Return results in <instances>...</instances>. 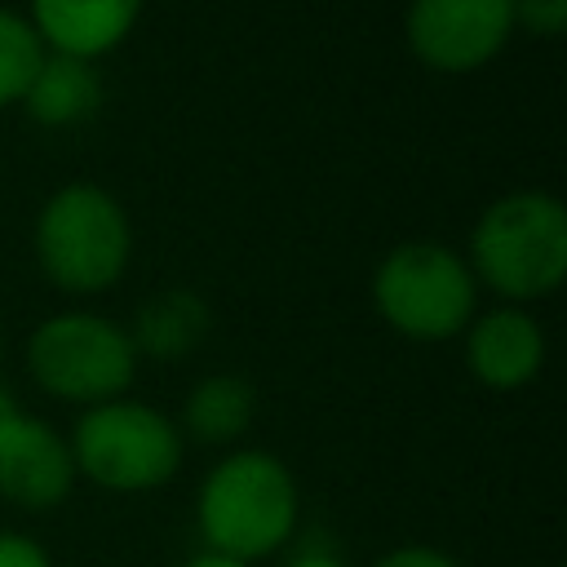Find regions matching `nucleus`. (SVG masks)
Masks as SVG:
<instances>
[{
	"instance_id": "nucleus-8",
	"label": "nucleus",
	"mask_w": 567,
	"mask_h": 567,
	"mask_svg": "<svg viewBox=\"0 0 567 567\" xmlns=\"http://www.w3.org/2000/svg\"><path fill=\"white\" fill-rule=\"evenodd\" d=\"M75 483L66 430L0 390V501L22 514H49L75 492Z\"/></svg>"
},
{
	"instance_id": "nucleus-19",
	"label": "nucleus",
	"mask_w": 567,
	"mask_h": 567,
	"mask_svg": "<svg viewBox=\"0 0 567 567\" xmlns=\"http://www.w3.org/2000/svg\"><path fill=\"white\" fill-rule=\"evenodd\" d=\"M177 567H252V563H235V558H221V554H208V549H199V554L182 558Z\"/></svg>"
},
{
	"instance_id": "nucleus-17",
	"label": "nucleus",
	"mask_w": 567,
	"mask_h": 567,
	"mask_svg": "<svg viewBox=\"0 0 567 567\" xmlns=\"http://www.w3.org/2000/svg\"><path fill=\"white\" fill-rule=\"evenodd\" d=\"M372 567H461L447 549H439V545H421V540H408V545H394V549H385Z\"/></svg>"
},
{
	"instance_id": "nucleus-3",
	"label": "nucleus",
	"mask_w": 567,
	"mask_h": 567,
	"mask_svg": "<svg viewBox=\"0 0 567 567\" xmlns=\"http://www.w3.org/2000/svg\"><path fill=\"white\" fill-rule=\"evenodd\" d=\"M31 252L40 279L53 292L102 297L133 266V217L102 182H62L35 208Z\"/></svg>"
},
{
	"instance_id": "nucleus-7",
	"label": "nucleus",
	"mask_w": 567,
	"mask_h": 567,
	"mask_svg": "<svg viewBox=\"0 0 567 567\" xmlns=\"http://www.w3.org/2000/svg\"><path fill=\"white\" fill-rule=\"evenodd\" d=\"M514 40L509 0H408L403 44L434 75H474Z\"/></svg>"
},
{
	"instance_id": "nucleus-10",
	"label": "nucleus",
	"mask_w": 567,
	"mask_h": 567,
	"mask_svg": "<svg viewBox=\"0 0 567 567\" xmlns=\"http://www.w3.org/2000/svg\"><path fill=\"white\" fill-rule=\"evenodd\" d=\"M146 0H27V22L44 53L106 62L142 22Z\"/></svg>"
},
{
	"instance_id": "nucleus-5",
	"label": "nucleus",
	"mask_w": 567,
	"mask_h": 567,
	"mask_svg": "<svg viewBox=\"0 0 567 567\" xmlns=\"http://www.w3.org/2000/svg\"><path fill=\"white\" fill-rule=\"evenodd\" d=\"M368 297L377 319L412 341V346H443L465 332L483 292L461 248L443 239H403L394 244L368 279Z\"/></svg>"
},
{
	"instance_id": "nucleus-1",
	"label": "nucleus",
	"mask_w": 567,
	"mask_h": 567,
	"mask_svg": "<svg viewBox=\"0 0 567 567\" xmlns=\"http://www.w3.org/2000/svg\"><path fill=\"white\" fill-rule=\"evenodd\" d=\"M190 514L199 549L257 567L292 549L301 527V487L284 456L239 443L217 452L204 470Z\"/></svg>"
},
{
	"instance_id": "nucleus-4",
	"label": "nucleus",
	"mask_w": 567,
	"mask_h": 567,
	"mask_svg": "<svg viewBox=\"0 0 567 567\" xmlns=\"http://www.w3.org/2000/svg\"><path fill=\"white\" fill-rule=\"evenodd\" d=\"M66 443H71L75 478L111 496L159 492L177 478L186 461V439L173 412L133 394L80 408L66 430Z\"/></svg>"
},
{
	"instance_id": "nucleus-16",
	"label": "nucleus",
	"mask_w": 567,
	"mask_h": 567,
	"mask_svg": "<svg viewBox=\"0 0 567 567\" xmlns=\"http://www.w3.org/2000/svg\"><path fill=\"white\" fill-rule=\"evenodd\" d=\"M0 567H53V558L31 532L0 527Z\"/></svg>"
},
{
	"instance_id": "nucleus-9",
	"label": "nucleus",
	"mask_w": 567,
	"mask_h": 567,
	"mask_svg": "<svg viewBox=\"0 0 567 567\" xmlns=\"http://www.w3.org/2000/svg\"><path fill=\"white\" fill-rule=\"evenodd\" d=\"M456 341H461L470 381L492 394L527 390L545 372V359H549V337H545V323L536 319V310L509 306V301L478 306Z\"/></svg>"
},
{
	"instance_id": "nucleus-20",
	"label": "nucleus",
	"mask_w": 567,
	"mask_h": 567,
	"mask_svg": "<svg viewBox=\"0 0 567 567\" xmlns=\"http://www.w3.org/2000/svg\"><path fill=\"white\" fill-rule=\"evenodd\" d=\"M0 390H4V337H0Z\"/></svg>"
},
{
	"instance_id": "nucleus-18",
	"label": "nucleus",
	"mask_w": 567,
	"mask_h": 567,
	"mask_svg": "<svg viewBox=\"0 0 567 567\" xmlns=\"http://www.w3.org/2000/svg\"><path fill=\"white\" fill-rule=\"evenodd\" d=\"M279 567H350L337 549H319V545H301V549H288Z\"/></svg>"
},
{
	"instance_id": "nucleus-13",
	"label": "nucleus",
	"mask_w": 567,
	"mask_h": 567,
	"mask_svg": "<svg viewBox=\"0 0 567 567\" xmlns=\"http://www.w3.org/2000/svg\"><path fill=\"white\" fill-rule=\"evenodd\" d=\"M124 328H128L137 359L173 363L204 346V337L213 328V310L195 288H159L133 310V319Z\"/></svg>"
},
{
	"instance_id": "nucleus-14",
	"label": "nucleus",
	"mask_w": 567,
	"mask_h": 567,
	"mask_svg": "<svg viewBox=\"0 0 567 567\" xmlns=\"http://www.w3.org/2000/svg\"><path fill=\"white\" fill-rule=\"evenodd\" d=\"M44 58V44L35 40L22 9L0 4V111H13Z\"/></svg>"
},
{
	"instance_id": "nucleus-15",
	"label": "nucleus",
	"mask_w": 567,
	"mask_h": 567,
	"mask_svg": "<svg viewBox=\"0 0 567 567\" xmlns=\"http://www.w3.org/2000/svg\"><path fill=\"white\" fill-rule=\"evenodd\" d=\"M514 13V35H536V40H554L567 31V0H509Z\"/></svg>"
},
{
	"instance_id": "nucleus-2",
	"label": "nucleus",
	"mask_w": 567,
	"mask_h": 567,
	"mask_svg": "<svg viewBox=\"0 0 567 567\" xmlns=\"http://www.w3.org/2000/svg\"><path fill=\"white\" fill-rule=\"evenodd\" d=\"M465 261L478 292L509 306L545 301L567 279V208L554 190L518 186L483 204L470 226Z\"/></svg>"
},
{
	"instance_id": "nucleus-11",
	"label": "nucleus",
	"mask_w": 567,
	"mask_h": 567,
	"mask_svg": "<svg viewBox=\"0 0 567 567\" xmlns=\"http://www.w3.org/2000/svg\"><path fill=\"white\" fill-rule=\"evenodd\" d=\"M102 62H84V58H62V53H44L18 111L35 124V128H49V133H62V128H80L89 124L97 111H102Z\"/></svg>"
},
{
	"instance_id": "nucleus-6",
	"label": "nucleus",
	"mask_w": 567,
	"mask_h": 567,
	"mask_svg": "<svg viewBox=\"0 0 567 567\" xmlns=\"http://www.w3.org/2000/svg\"><path fill=\"white\" fill-rule=\"evenodd\" d=\"M22 368L44 399L80 412V408L128 394L142 359L120 319L89 306H66L44 315L27 332Z\"/></svg>"
},
{
	"instance_id": "nucleus-12",
	"label": "nucleus",
	"mask_w": 567,
	"mask_h": 567,
	"mask_svg": "<svg viewBox=\"0 0 567 567\" xmlns=\"http://www.w3.org/2000/svg\"><path fill=\"white\" fill-rule=\"evenodd\" d=\"M173 421L186 443L217 447V452L239 447L257 421V390L239 372H208L182 394V408Z\"/></svg>"
}]
</instances>
